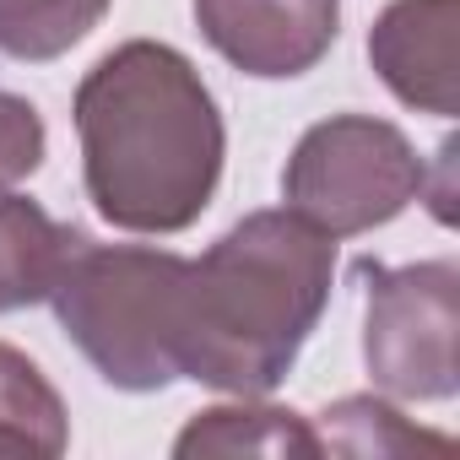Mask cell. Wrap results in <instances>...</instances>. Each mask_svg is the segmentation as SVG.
<instances>
[{
    "label": "cell",
    "mask_w": 460,
    "mask_h": 460,
    "mask_svg": "<svg viewBox=\"0 0 460 460\" xmlns=\"http://www.w3.org/2000/svg\"><path fill=\"white\" fill-rule=\"evenodd\" d=\"M87 195L125 234H184L222 179V114L200 71L152 39L109 49L76 87Z\"/></svg>",
    "instance_id": "obj_1"
},
{
    "label": "cell",
    "mask_w": 460,
    "mask_h": 460,
    "mask_svg": "<svg viewBox=\"0 0 460 460\" xmlns=\"http://www.w3.org/2000/svg\"><path fill=\"white\" fill-rule=\"evenodd\" d=\"M336 239L293 211H255L179 271L173 363L179 379L266 395L298 363L331 304Z\"/></svg>",
    "instance_id": "obj_2"
},
{
    "label": "cell",
    "mask_w": 460,
    "mask_h": 460,
    "mask_svg": "<svg viewBox=\"0 0 460 460\" xmlns=\"http://www.w3.org/2000/svg\"><path fill=\"white\" fill-rule=\"evenodd\" d=\"M184 255L136 250V244H93L76 239L49 304L60 331L82 347V358L114 390H163L179 379L173 363V298H179Z\"/></svg>",
    "instance_id": "obj_3"
},
{
    "label": "cell",
    "mask_w": 460,
    "mask_h": 460,
    "mask_svg": "<svg viewBox=\"0 0 460 460\" xmlns=\"http://www.w3.org/2000/svg\"><path fill=\"white\" fill-rule=\"evenodd\" d=\"M422 190L428 168L417 146L374 114H336L309 125L282 173L288 211L320 227L325 239H352L395 222L411 200H422Z\"/></svg>",
    "instance_id": "obj_4"
},
{
    "label": "cell",
    "mask_w": 460,
    "mask_h": 460,
    "mask_svg": "<svg viewBox=\"0 0 460 460\" xmlns=\"http://www.w3.org/2000/svg\"><path fill=\"white\" fill-rule=\"evenodd\" d=\"M358 282L368 293L363 314V363L368 379L395 401H449L460 390V266L417 261V266H374L358 261Z\"/></svg>",
    "instance_id": "obj_5"
},
{
    "label": "cell",
    "mask_w": 460,
    "mask_h": 460,
    "mask_svg": "<svg viewBox=\"0 0 460 460\" xmlns=\"http://www.w3.org/2000/svg\"><path fill=\"white\" fill-rule=\"evenodd\" d=\"M195 22L227 66L261 82H288L331 55L341 0H195Z\"/></svg>",
    "instance_id": "obj_6"
},
{
    "label": "cell",
    "mask_w": 460,
    "mask_h": 460,
    "mask_svg": "<svg viewBox=\"0 0 460 460\" xmlns=\"http://www.w3.org/2000/svg\"><path fill=\"white\" fill-rule=\"evenodd\" d=\"M455 28H460V0H390L379 12L368 33V60L406 109L438 119L460 109Z\"/></svg>",
    "instance_id": "obj_7"
},
{
    "label": "cell",
    "mask_w": 460,
    "mask_h": 460,
    "mask_svg": "<svg viewBox=\"0 0 460 460\" xmlns=\"http://www.w3.org/2000/svg\"><path fill=\"white\" fill-rule=\"evenodd\" d=\"M76 227L55 222L39 200L0 190V314L44 304L76 250Z\"/></svg>",
    "instance_id": "obj_8"
},
{
    "label": "cell",
    "mask_w": 460,
    "mask_h": 460,
    "mask_svg": "<svg viewBox=\"0 0 460 460\" xmlns=\"http://www.w3.org/2000/svg\"><path fill=\"white\" fill-rule=\"evenodd\" d=\"M66 444V401L28 352L0 341V460H55Z\"/></svg>",
    "instance_id": "obj_9"
},
{
    "label": "cell",
    "mask_w": 460,
    "mask_h": 460,
    "mask_svg": "<svg viewBox=\"0 0 460 460\" xmlns=\"http://www.w3.org/2000/svg\"><path fill=\"white\" fill-rule=\"evenodd\" d=\"M173 455H325L314 428L288 406H211L179 438Z\"/></svg>",
    "instance_id": "obj_10"
},
{
    "label": "cell",
    "mask_w": 460,
    "mask_h": 460,
    "mask_svg": "<svg viewBox=\"0 0 460 460\" xmlns=\"http://www.w3.org/2000/svg\"><path fill=\"white\" fill-rule=\"evenodd\" d=\"M314 438L331 455H449L455 449L449 438L411 428L395 406H385L374 395H347V401L325 406Z\"/></svg>",
    "instance_id": "obj_11"
},
{
    "label": "cell",
    "mask_w": 460,
    "mask_h": 460,
    "mask_svg": "<svg viewBox=\"0 0 460 460\" xmlns=\"http://www.w3.org/2000/svg\"><path fill=\"white\" fill-rule=\"evenodd\" d=\"M109 12V0H0V49L12 60H60Z\"/></svg>",
    "instance_id": "obj_12"
},
{
    "label": "cell",
    "mask_w": 460,
    "mask_h": 460,
    "mask_svg": "<svg viewBox=\"0 0 460 460\" xmlns=\"http://www.w3.org/2000/svg\"><path fill=\"white\" fill-rule=\"evenodd\" d=\"M44 146H49V136H44L39 109L0 87V184H17V179L39 173Z\"/></svg>",
    "instance_id": "obj_13"
}]
</instances>
